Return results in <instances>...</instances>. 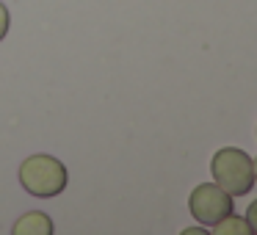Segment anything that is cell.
<instances>
[{
	"instance_id": "obj_1",
	"label": "cell",
	"mask_w": 257,
	"mask_h": 235,
	"mask_svg": "<svg viewBox=\"0 0 257 235\" xmlns=\"http://www.w3.org/2000/svg\"><path fill=\"white\" fill-rule=\"evenodd\" d=\"M20 185L28 191L31 196H39V199H53V196L64 194L69 185V172L56 155H47V152H36L28 155L20 163Z\"/></svg>"
},
{
	"instance_id": "obj_2",
	"label": "cell",
	"mask_w": 257,
	"mask_h": 235,
	"mask_svg": "<svg viewBox=\"0 0 257 235\" xmlns=\"http://www.w3.org/2000/svg\"><path fill=\"white\" fill-rule=\"evenodd\" d=\"M210 177L229 196H246L254 188V169L251 155L240 147H221L210 158Z\"/></svg>"
},
{
	"instance_id": "obj_3",
	"label": "cell",
	"mask_w": 257,
	"mask_h": 235,
	"mask_svg": "<svg viewBox=\"0 0 257 235\" xmlns=\"http://www.w3.org/2000/svg\"><path fill=\"white\" fill-rule=\"evenodd\" d=\"M188 210L191 218L205 227H213L216 221H221L227 213L235 210V196H229L221 185L216 183H199L188 194Z\"/></svg>"
},
{
	"instance_id": "obj_4",
	"label": "cell",
	"mask_w": 257,
	"mask_h": 235,
	"mask_svg": "<svg viewBox=\"0 0 257 235\" xmlns=\"http://www.w3.org/2000/svg\"><path fill=\"white\" fill-rule=\"evenodd\" d=\"M12 232L14 235H53L56 224H53V218L45 210H28L14 221Z\"/></svg>"
},
{
	"instance_id": "obj_5",
	"label": "cell",
	"mask_w": 257,
	"mask_h": 235,
	"mask_svg": "<svg viewBox=\"0 0 257 235\" xmlns=\"http://www.w3.org/2000/svg\"><path fill=\"white\" fill-rule=\"evenodd\" d=\"M210 229H213V235H251L246 218L243 216H235V210L227 213L221 221H216Z\"/></svg>"
},
{
	"instance_id": "obj_6",
	"label": "cell",
	"mask_w": 257,
	"mask_h": 235,
	"mask_svg": "<svg viewBox=\"0 0 257 235\" xmlns=\"http://www.w3.org/2000/svg\"><path fill=\"white\" fill-rule=\"evenodd\" d=\"M9 28H12V14H9L6 3H3V0H0V42L6 39Z\"/></svg>"
},
{
	"instance_id": "obj_7",
	"label": "cell",
	"mask_w": 257,
	"mask_h": 235,
	"mask_svg": "<svg viewBox=\"0 0 257 235\" xmlns=\"http://www.w3.org/2000/svg\"><path fill=\"white\" fill-rule=\"evenodd\" d=\"M246 224H249V232L251 235H257V199H251L249 202V207H246Z\"/></svg>"
},
{
	"instance_id": "obj_8",
	"label": "cell",
	"mask_w": 257,
	"mask_h": 235,
	"mask_svg": "<svg viewBox=\"0 0 257 235\" xmlns=\"http://www.w3.org/2000/svg\"><path fill=\"white\" fill-rule=\"evenodd\" d=\"M210 232V227H205V224H196V227H185L183 235H207Z\"/></svg>"
},
{
	"instance_id": "obj_9",
	"label": "cell",
	"mask_w": 257,
	"mask_h": 235,
	"mask_svg": "<svg viewBox=\"0 0 257 235\" xmlns=\"http://www.w3.org/2000/svg\"><path fill=\"white\" fill-rule=\"evenodd\" d=\"M251 169H254V183H257V155L251 158Z\"/></svg>"
}]
</instances>
